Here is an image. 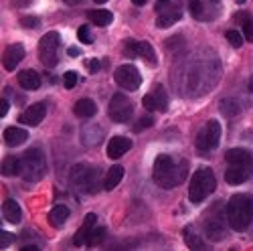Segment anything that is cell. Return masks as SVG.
Instances as JSON below:
<instances>
[{"label":"cell","mask_w":253,"mask_h":251,"mask_svg":"<svg viewBox=\"0 0 253 251\" xmlns=\"http://www.w3.org/2000/svg\"><path fill=\"white\" fill-rule=\"evenodd\" d=\"M188 174V162L186 160H174L168 154H160L154 162L152 178L160 188H174L178 186Z\"/></svg>","instance_id":"cell-1"},{"label":"cell","mask_w":253,"mask_h":251,"mask_svg":"<svg viewBox=\"0 0 253 251\" xmlns=\"http://www.w3.org/2000/svg\"><path fill=\"white\" fill-rule=\"evenodd\" d=\"M225 213H227L229 227L233 231H245L253 221V197L245 193L233 195L225 207Z\"/></svg>","instance_id":"cell-2"},{"label":"cell","mask_w":253,"mask_h":251,"mask_svg":"<svg viewBox=\"0 0 253 251\" xmlns=\"http://www.w3.org/2000/svg\"><path fill=\"white\" fill-rule=\"evenodd\" d=\"M217 188V178L213 174V170L211 168H199L193 178H191V184H188V199H191V203L199 205L203 203L207 197H211L215 193Z\"/></svg>","instance_id":"cell-3"},{"label":"cell","mask_w":253,"mask_h":251,"mask_svg":"<svg viewBox=\"0 0 253 251\" xmlns=\"http://www.w3.org/2000/svg\"><path fill=\"white\" fill-rule=\"evenodd\" d=\"M47 172V160L41 148H31L20 158V176L27 182H37Z\"/></svg>","instance_id":"cell-4"},{"label":"cell","mask_w":253,"mask_h":251,"mask_svg":"<svg viewBox=\"0 0 253 251\" xmlns=\"http://www.w3.org/2000/svg\"><path fill=\"white\" fill-rule=\"evenodd\" d=\"M73 186L81 193H95L97 191V184H99V174H97V168L93 166H87V164H75L71 168V174H69Z\"/></svg>","instance_id":"cell-5"},{"label":"cell","mask_w":253,"mask_h":251,"mask_svg":"<svg viewBox=\"0 0 253 251\" xmlns=\"http://www.w3.org/2000/svg\"><path fill=\"white\" fill-rule=\"evenodd\" d=\"M219 142H221V124L217 120H209L197 136V150L201 154H209L211 150L217 148Z\"/></svg>","instance_id":"cell-6"},{"label":"cell","mask_w":253,"mask_h":251,"mask_svg":"<svg viewBox=\"0 0 253 251\" xmlns=\"http://www.w3.org/2000/svg\"><path fill=\"white\" fill-rule=\"evenodd\" d=\"M59 45H61V37L55 31L47 33L43 39L39 41V57H41V63H43L47 69H53L59 63V57H57Z\"/></svg>","instance_id":"cell-7"},{"label":"cell","mask_w":253,"mask_h":251,"mask_svg":"<svg viewBox=\"0 0 253 251\" xmlns=\"http://www.w3.org/2000/svg\"><path fill=\"white\" fill-rule=\"evenodd\" d=\"M227 225H229L227 213L221 211V205H219L217 211L213 209V211H211V213L207 215V219H205V235H207V239H211V241H221V239H225V235H227Z\"/></svg>","instance_id":"cell-8"},{"label":"cell","mask_w":253,"mask_h":251,"mask_svg":"<svg viewBox=\"0 0 253 251\" xmlns=\"http://www.w3.org/2000/svg\"><path fill=\"white\" fill-rule=\"evenodd\" d=\"M108 114L114 122L118 124H126L128 120H132V114H134V106L128 95L124 93H114L112 99H110V108H108Z\"/></svg>","instance_id":"cell-9"},{"label":"cell","mask_w":253,"mask_h":251,"mask_svg":"<svg viewBox=\"0 0 253 251\" xmlns=\"http://www.w3.org/2000/svg\"><path fill=\"white\" fill-rule=\"evenodd\" d=\"M114 79L126 91H136L142 85V75L134 65H120L114 73Z\"/></svg>","instance_id":"cell-10"},{"label":"cell","mask_w":253,"mask_h":251,"mask_svg":"<svg viewBox=\"0 0 253 251\" xmlns=\"http://www.w3.org/2000/svg\"><path fill=\"white\" fill-rule=\"evenodd\" d=\"M124 55L126 57H142L146 63H152L156 65V53H154V47L146 41H128L124 47Z\"/></svg>","instance_id":"cell-11"},{"label":"cell","mask_w":253,"mask_h":251,"mask_svg":"<svg viewBox=\"0 0 253 251\" xmlns=\"http://www.w3.org/2000/svg\"><path fill=\"white\" fill-rule=\"evenodd\" d=\"M142 106H144V110H148V112H166V108H168L166 89L162 85H156L152 93H146L144 95Z\"/></svg>","instance_id":"cell-12"},{"label":"cell","mask_w":253,"mask_h":251,"mask_svg":"<svg viewBox=\"0 0 253 251\" xmlns=\"http://www.w3.org/2000/svg\"><path fill=\"white\" fill-rule=\"evenodd\" d=\"M225 160H227V164H233V166H239V168H245L253 176V154L251 152H247L243 148H231V150H227Z\"/></svg>","instance_id":"cell-13"},{"label":"cell","mask_w":253,"mask_h":251,"mask_svg":"<svg viewBox=\"0 0 253 251\" xmlns=\"http://www.w3.org/2000/svg\"><path fill=\"white\" fill-rule=\"evenodd\" d=\"M23 57H25V47H23V45H18V43L8 45V47L4 49V55H2V65H4V69H6V71H14L18 63L23 61Z\"/></svg>","instance_id":"cell-14"},{"label":"cell","mask_w":253,"mask_h":251,"mask_svg":"<svg viewBox=\"0 0 253 251\" xmlns=\"http://www.w3.org/2000/svg\"><path fill=\"white\" fill-rule=\"evenodd\" d=\"M45 114H47V106L45 103H33V106H29L23 114H20V122L27 124V126H39L41 122L45 120Z\"/></svg>","instance_id":"cell-15"},{"label":"cell","mask_w":253,"mask_h":251,"mask_svg":"<svg viewBox=\"0 0 253 251\" xmlns=\"http://www.w3.org/2000/svg\"><path fill=\"white\" fill-rule=\"evenodd\" d=\"M182 18V12L176 4H168L164 10L158 12V20H156V27L158 29H168L172 27L174 23H178V20Z\"/></svg>","instance_id":"cell-16"},{"label":"cell","mask_w":253,"mask_h":251,"mask_svg":"<svg viewBox=\"0 0 253 251\" xmlns=\"http://www.w3.org/2000/svg\"><path fill=\"white\" fill-rule=\"evenodd\" d=\"M130 148H132V140H130V138L116 136V138H112L110 144H108V156H110L112 160H118V158H122L126 152H130Z\"/></svg>","instance_id":"cell-17"},{"label":"cell","mask_w":253,"mask_h":251,"mask_svg":"<svg viewBox=\"0 0 253 251\" xmlns=\"http://www.w3.org/2000/svg\"><path fill=\"white\" fill-rule=\"evenodd\" d=\"M95 221H97V215H95V213H89V215L85 217V223L81 225V229H79V231L75 233V237H73V243H75L77 247L87 245L89 235H91V229L95 227Z\"/></svg>","instance_id":"cell-18"},{"label":"cell","mask_w":253,"mask_h":251,"mask_svg":"<svg viewBox=\"0 0 253 251\" xmlns=\"http://www.w3.org/2000/svg\"><path fill=\"white\" fill-rule=\"evenodd\" d=\"M2 217H4L8 223L18 225L20 219H23V211H20V205H18L16 201H12V199H6V201L2 203Z\"/></svg>","instance_id":"cell-19"},{"label":"cell","mask_w":253,"mask_h":251,"mask_svg":"<svg viewBox=\"0 0 253 251\" xmlns=\"http://www.w3.org/2000/svg\"><path fill=\"white\" fill-rule=\"evenodd\" d=\"M253 178L245 168H239V166H233V164H229V168L225 170V180L227 184L231 186H237V184H243L245 180Z\"/></svg>","instance_id":"cell-20"},{"label":"cell","mask_w":253,"mask_h":251,"mask_svg":"<svg viewBox=\"0 0 253 251\" xmlns=\"http://www.w3.org/2000/svg\"><path fill=\"white\" fill-rule=\"evenodd\" d=\"M18 83L20 87L27 89V91H35L41 87V75L33 69H27V71H20L18 73Z\"/></svg>","instance_id":"cell-21"},{"label":"cell","mask_w":253,"mask_h":251,"mask_svg":"<svg viewBox=\"0 0 253 251\" xmlns=\"http://www.w3.org/2000/svg\"><path fill=\"white\" fill-rule=\"evenodd\" d=\"M2 136H4L6 146H10V148H14V146H20V144H25V142L29 140L27 130H23V128H14V126L6 128Z\"/></svg>","instance_id":"cell-22"},{"label":"cell","mask_w":253,"mask_h":251,"mask_svg":"<svg viewBox=\"0 0 253 251\" xmlns=\"http://www.w3.org/2000/svg\"><path fill=\"white\" fill-rule=\"evenodd\" d=\"M73 112H75V116L87 120V118H93V116L97 114V106H95V101H93V99H89V97H81V99L75 103Z\"/></svg>","instance_id":"cell-23"},{"label":"cell","mask_w":253,"mask_h":251,"mask_svg":"<svg viewBox=\"0 0 253 251\" xmlns=\"http://www.w3.org/2000/svg\"><path fill=\"white\" fill-rule=\"evenodd\" d=\"M122 178H124V166H120V164L112 166V168L108 170V174H105L103 188H105V191H114V188L122 182Z\"/></svg>","instance_id":"cell-24"},{"label":"cell","mask_w":253,"mask_h":251,"mask_svg":"<svg viewBox=\"0 0 253 251\" xmlns=\"http://www.w3.org/2000/svg\"><path fill=\"white\" fill-rule=\"evenodd\" d=\"M87 20H89V23H93L95 27H108L112 20H114V14H112L110 10H103V8H99V10H89V12H87Z\"/></svg>","instance_id":"cell-25"},{"label":"cell","mask_w":253,"mask_h":251,"mask_svg":"<svg viewBox=\"0 0 253 251\" xmlns=\"http://www.w3.org/2000/svg\"><path fill=\"white\" fill-rule=\"evenodd\" d=\"M69 219V209L65 205H57L51 209V213H49V223L53 227H63L65 225V221Z\"/></svg>","instance_id":"cell-26"},{"label":"cell","mask_w":253,"mask_h":251,"mask_svg":"<svg viewBox=\"0 0 253 251\" xmlns=\"http://www.w3.org/2000/svg\"><path fill=\"white\" fill-rule=\"evenodd\" d=\"M2 174L4 176H16V174H20V158H16V156L4 158V162H2Z\"/></svg>","instance_id":"cell-27"},{"label":"cell","mask_w":253,"mask_h":251,"mask_svg":"<svg viewBox=\"0 0 253 251\" xmlns=\"http://www.w3.org/2000/svg\"><path fill=\"white\" fill-rule=\"evenodd\" d=\"M184 239H186V245L191 247V249H197V251L207 249L205 243H203V239L199 237V233H193V227H191V225L184 227Z\"/></svg>","instance_id":"cell-28"},{"label":"cell","mask_w":253,"mask_h":251,"mask_svg":"<svg viewBox=\"0 0 253 251\" xmlns=\"http://www.w3.org/2000/svg\"><path fill=\"white\" fill-rule=\"evenodd\" d=\"M219 108H221V114H223L225 118H235V116H239V112H241L239 103H237L235 99H223Z\"/></svg>","instance_id":"cell-29"},{"label":"cell","mask_w":253,"mask_h":251,"mask_svg":"<svg viewBox=\"0 0 253 251\" xmlns=\"http://www.w3.org/2000/svg\"><path fill=\"white\" fill-rule=\"evenodd\" d=\"M77 39H79V43H83V45H91L93 43V35H91V29L89 27H79L77 29Z\"/></svg>","instance_id":"cell-30"},{"label":"cell","mask_w":253,"mask_h":251,"mask_svg":"<svg viewBox=\"0 0 253 251\" xmlns=\"http://www.w3.org/2000/svg\"><path fill=\"white\" fill-rule=\"evenodd\" d=\"M225 37H227L229 45L233 47V49H239V47L243 45V39H245V37H243L241 33H237V31H227V35H225Z\"/></svg>","instance_id":"cell-31"},{"label":"cell","mask_w":253,"mask_h":251,"mask_svg":"<svg viewBox=\"0 0 253 251\" xmlns=\"http://www.w3.org/2000/svg\"><path fill=\"white\" fill-rule=\"evenodd\" d=\"M191 6V14L195 16V18H205V2L203 0H191V2H188Z\"/></svg>","instance_id":"cell-32"},{"label":"cell","mask_w":253,"mask_h":251,"mask_svg":"<svg viewBox=\"0 0 253 251\" xmlns=\"http://www.w3.org/2000/svg\"><path fill=\"white\" fill-rule=\"evenodd\" d=\"M103 237H105V227H93V229H91V235H89L87 245H97Z\"/></svg>","instance_id":"cell-33"},{"label":"cell","mask_w":253,"mask_h":251,"mask_svg":"<svg viewBox=\"0 0 253 251\" xmlns=\"http://www.w3.org/2000/svg\"><path fill=\"white\" fill-rule=\"evenodd\" d=\"M77 73L75 71H67L65 75H63V85H65L67 89H73L75 85H77Z\"/></svg>","instance_id":"cell-34"},{"label":"cell","mask_w":253,"mask_h":251,"mask_svg":"<svg viewBox=\"0 0 253 251\" xmlns=\"http://www.w3.org/2000/svg\"><path fill=\"white\" fill-rule=\"evenodd\" d=\"M152 124H154V120H152L150 116H144V118L138 120V124L134 126V130H136V132H142V130H146V128H150Z\"/></svg>","instance_id":"cell-35"},{"label":"cell","mask_w":253,"mask_h":251,"mask_svg":"<svg viewBox=\"0 0 253 251\" xmlns=\"http://www.w3.org/2000/svg\"><path fill=\"white\" fill-rule=\"evenodd\" d=\"M243 37L249 41V43H253V18L251 16L243 23Z\"/></svg>","instance_id":"cell-36"},{"label":"cell","mask_w":253,"mask_h":251,"mask_svg":"<svg viewBox=\"0 0 253 251\" xmlns=\"http://www.w3.org/2000/svg\"><path fill=\"white\" fill-rule=\"evenodd\" d=\"M20 25L27 27V29H35V27H39L41 23H39V18H37V16H25L23 20H20Z\"/></svg>","instance_id":"cell-37"},{"label":"cell","mask_w":253,"mask_h":251,"mask_svg":"<svg viewBox=\"0 0 253 251\" xmlns=\"http://www.w3.org/2000/svg\"><path fill=\"white\" fill-rule=\"evenodd\" d=\"M12 241H14V237L10 235V233H6V231H0V247H8V245H12Z\"/></svg>","instance_id":"cell-38"},{"label":"cell","mask_w":253,"mask_h":251,"mask_svg":"<svg viewBox=\"0 0 253 251\" xmlns=\"http://www.w3.org/2000/svg\"><path fill=\"white\" fill-rule=\"evenodd\" d=\"M8 110H10V103H8V99H0V118H4L6 114H8Z\"/></svg>","instance_id":"cell-39"},{"label":"cell","mask_w":253,"mask_h":251,"mask_svg":"<svg viewBox=\"0 0 253 251\" xmlns=\"http://www.w3.org/2000/svg\"><path fill=\"white\" fill-rule=\"evenodd\" d=\"M87 67H89V71H91V73H97V71H99V61H97V59L87 61Z\"/></svg>","instance_id":"cell-40"},{"label":"cell","mask_w":253,"mask_h":251,"mask_svg":"<svg viewBox=\"0 0 253 251\" xmlns=\"http://www.w3.org/2000/svg\"><path fill=\"white\" fill-rule=\"evenodd\" d=\"M168 4H170V0H156V6H154V8H156V12H160V10H164Z\"/></svg>","instance_id":"cell-41"},{"label":"cell","mask_w":253,"mask_h":251,"mask_svg":"<svg viewBox=\"0 0 253 251\" xmlns=\"http://www.w3.org/2000/svg\"><path fill=\"white\" fill-rule=\"evenodd\" d=\"M67 53H69V57H79V49L77 47H69Z\"/></svg>","instance_id":"cell-42"},{"label":"cell","mask_w":253,"mask_h":251,"mask_svg":"<svg viewBox=\"0 0 253 251\" xmlns=\"http://www.w3.org/2000/svg\"><path fill=\"white\" fill-rule=\"evenodd\" d=\"M23 251H39V247L37 245H25Z\"/></svg>","instance_id":"cell-43"},{"label":"cell","mask_w":253,"mask_h":251,"mask_svg":"<svg viewBox=\"0 0 253 251\" xmlns=\"http://www.w3.org/2000/svg\"><path fill=\"white\" fill-rule=\"evenodd\" d=\"M132 2H134L136 6H144L146 2H148V0H132Z\"/></svg>","instance_id":"cell-44"},{"label":"cell","mask_w":253,"mask_h":251,"mask_svg":"<svg viewBox=\"0 0 253 251\" xmlns=\"http://www.w3.org/2000/svg\"><path fill=\"white\" fill-rule=\"evenodd\" d=\"M247 87H249V91H251V93H253V75H251V77H249V83H247Z\"/></svg>","instance_id":"cell-45"},{"label":"cell","mask_w":253,"mask_h":251,"mask_svg":"<svg viewBox=\"0 0 253 251\" xmlns=\"http://www.w3.org/2000/svg\"><path fill=\"white\" fill-rule=\"evenodd\" d=\"M103 2H108V0H95V4H103Z\"/></svg>","instance_id":"cell-46"},{"label":"cell","mask_w":253,"mask_h":251,"mask_svg":"<svg viewBox=\"0 0 253 251\" xmlns=\"http://www.w3.org/2000/svg\"><path fill=\"white\" fill-rule=\"evenodd\" d=\"M71 2H77V0H71Z\"/></svg>","instance_id":"cell-47"}]
</instances>
